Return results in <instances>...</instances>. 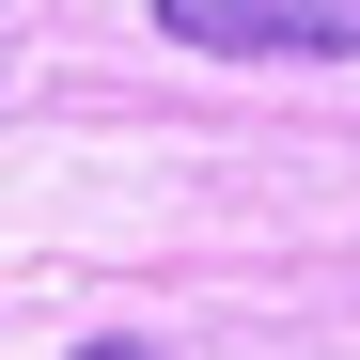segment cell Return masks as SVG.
<instances>
[{
	"label": "cell",
	"instance_id": "1",
	"mask_svg": "<svg viewBox=\"0 0 360 360\" xmlns=\"http://www.w3.org/2000/svg\"><path fill=\"white\" fill-rule=\"evenodd\" d=\"M157 32L204 63H360V0H157Z\"/></svg>",
	"mask_w": 360,
	"mask_h": 360
},
{
	"label": "cell",
	"instance_id": "2",
	"mask_svg": "<svg viewBox=\"0 0 360 360\" xmlns=\"http://www.w3.org/2000/svg\"><path fill=\"white\" fill-rule=\"evenodd\" d=\"M63 360H157V345H141V329H94V345H63Z\"/></svg>",
	"mask_w": 360,
	"mask_h": 360
}]
</instances>
